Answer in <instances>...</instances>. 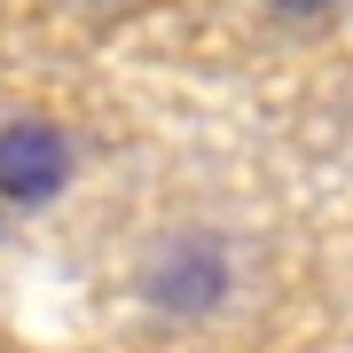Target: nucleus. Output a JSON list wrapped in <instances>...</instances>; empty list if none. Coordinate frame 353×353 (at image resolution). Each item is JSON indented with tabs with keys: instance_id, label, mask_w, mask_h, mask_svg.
I'll return each instance as SVG.
<instances>
[{
	"instance_id": "obj_1",
	"label": "nucleus",
	"mask_w": 353,
	"mask_h": 353,
	"mask_svg": "<svg viewBox=\"0 0 353 353\" xmlns=\"http://www.w3.org/2000/svg\"><path fill=\"white\" fill-rule=\"evenodd\" d=\"M141 299L157 314H212L228 299V252L212 236H165L141 267Z\"/></svg>"
},
{
	"instance_id": "obj_2",
	"label": "nucleus",
	"mask_w": 353,
	"mask_h": 353,
	"mask_svg": "<svg viewBox=\"0 0 353 353\" xmlns=\"http://www.w3.org/2000/svg\"><path fill=\"white\" fill-rule=\"evenodd\" d=\"M63 189H71V134L48 118H8L0 126V204L32 212Z\"/></svg>"
},
{
	"instance_id": "obj_3",
	"label": "nucleus",
	"mask_w": 353,
	"mask_h": 353,
	"mask_svg": "<svg viewBox=\"0 0 353 353\" xmlns=\"http://www.w3.org/2000/svg\"><path fill=\"white\" fill-rule=\"evenodd\" d=\"M338 0H275V16H299V24H314V16H330Z\"/></svg>"
}]
</instances>
